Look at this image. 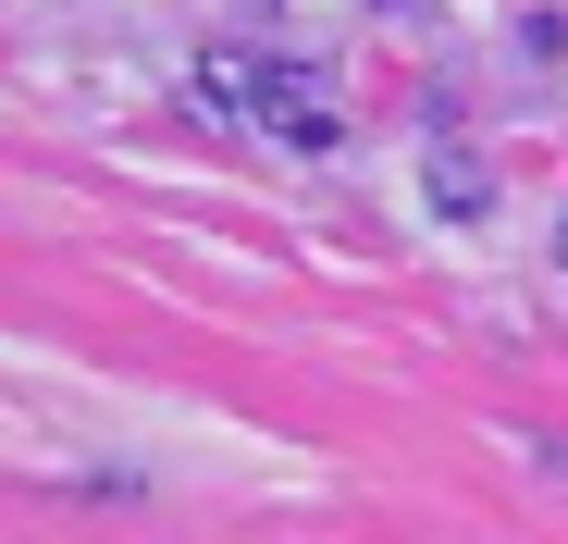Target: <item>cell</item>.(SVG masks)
<instances>
[{
    "instance_id": "obj_1",
    "label": "cell",
    "mask_w": 568,
    "mask_h": 544,
    "mask_svg": "<svg viewBox=\"0 0 568 544\" xmlns=\"http://www.w3.org/2000/svg\"><path fill=\"white\" fill-rule=\"evenodd\" d=\"M284 87H297V62H260V50H211V62H199V100L235 112V124H272Z\"/></svg>"
},
{
    "instance_id": "obj_3",
    "label": "cell",
    "mask_w": 568,
    "mask_h": 544,
    "mask_svg": "<svg viewBox=\"0 0 568 544\" xmlns=\"http://www.w3.org/2000/svg\"><path fill=\"white\" fill-rule=\"evenodd\" d=\"M556 272H568V211H556Z\"/></svg>"
},
{
    "instance_id": "obj_2",
    "label": "cell",
    "mask_w": 568,
    "mask_h": 544,
    "mask_svg": "<svg viewBox=\"0 0 568 544\" xmlns=\"http://www.w3.org/2000/svg\"><path fill=\"white\" fill-rule=\"evenodd\" d=\"M433 211H469V223L495 211V173H483V149H433Z\"/></svg>"
}]
</instances>
